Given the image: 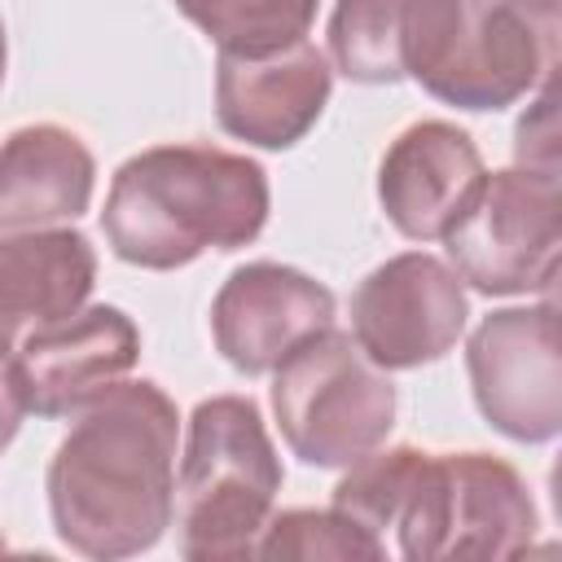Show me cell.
<instances>
[{"label": "cell", "mask_w": 562, "mask_h": 562, "mask_svg": "<svg viewBox=\"0 0 562 562\" xmlns=\"http://www.w3.org/2000/svg\"><path fill=\"white\" fill-rule=\"evenodd\" d=\"M255 558H334V562H382L386 544L342 518L338 509H285L272 514L255 540Z\"/></svg>", "instance_id": "d6986e66"}, {"label": "cell", "mask_w": 562, "mask_h": 562, "mask_svg": "<svg viewBox=\"0 0 562 562\" xmlns=\"http://www.w3.org/2000/svg\"><path fill=\"white\" fill-rule=\"evenodd\" d=\"M329 88V57L312 40H294L272 53L215 57V119L233 140L259 149L299 145L316 127Z\"/></svg>", "instance_id": "7c38bea8"}, {"label": "cell", "mask_w": 562, "mask_h": 562, "mask_svg": "<svg viewBox=\"0 0 562 562\" xmlns=\"http://www.w3.org/2000/svg\"><path fill=\"white\" fill-rule=\"evenodd\" d=\"M334 294L325 281L290 263H241L211 303L215 351L246 378L272 373L294 347L334 325Z\"/></svg>", "instance_id": "8fae6325"}, {"label": "cell", "mask_w": 562, "mask_h": 562, "mask_svg": "<svg viewBox=\"0 0 562 562\" xmlns=\"http://www.w3.org/2000/svg\"><path fill=\"white\" fill-rule=\"evenodd\" d=\"M97 184L92 149L57 123H31L0 145V233L57 228L88 211Z\"/></svg>", "instance_id": "9a60e30c"}, {"label": "cell", "mask_w": 562, "mask_h": 562, "mask_svg": "<svg viewBox=\"0 0 562 562\" xmlns=\"http://www.w3.org/2000/svg\"><path fill=\"white\" fill-rule=\"evenodd\" d=\"M558 61V0H457L417 83L457 110H505Z\"/></svg>", "instance_id": "8992f818"}, {"label": "cell", "mask_w": 562, "mask_h": 562, "mask_svg": "<svg viewBox=\"0 0 562 562\" xmlns=\"http://www.w3.org/2000/svg\"><path fill=\"white\" fill-rule=\"evenodd\" d=\"M22 417H26V408H22V395L13 382V347L0 342V452L13 443Z\"/></svg>", "instance_id": "44dd1931"}, {"label": "cell", "mask_w": 562, "mask_h": 562, "mask_svg": "<svg viewBox=\"0 0 562 562\" xmlns=\"http://www.w3.org/2000/svg\"><path fill=\"white\" fill-rule=\"evenodd\" d=\"M281 457L250 395H211L189 413L176 465V527L189 562L255 558L281 492Z\"/></svg>", "instance_id": "3957f363"}, {"label": "cell", "mask_w": 562, "mask_h": 562, "mask_svg": "<svg viewBox=\"0 0 562 562\" xmlns=\"http://www.w3.org/2000/svg\"><path fill=\"white\" fill-rule=\"evenodd\" d=\"M4 61H9V40H4V22H0V83H4Z\"/></svg>", "instance_id": "7402d4cb"}, {"label": "cell", "mask_w": 562, "mask_h": 562, "mask_svg": "<svg viewBox=\"0 0 562 562\" xmlns=\"http://www.w3.org/2000/svg\"><path fill=\"white\" fill-rule=\"evenodd\" d=\"M268 171L215 145H154L132 154L105 193L110 250L149 272H171L206 250H241L268 224Z\"/></svg>", "instance_id": "7a4b0ae2"}, {"label": "cell", "mask_w": 562, "mask_h": 562, "mask_svg": "<svg viewBox=\"0 0 562 562\" xmlns=\"http://www.w3.org/2000/svg\"><path fill=\"white\" fill-rule=\"evenodd\" d=\"M140 360V329L123 307L83 303L13 347V382L35 417H75L83 404L119 386Z\"/></svg>", "instance_id": "30bf717a"}, {"label": "cell", "mask_w": 562, "mask_h": 562, "mask_svg": "<svg viewBox=\"0 0 562 562\" xmlns=\"http://www.w3.org/2000/svg\"><path fill=\"white\" fill-rule=\"evenodd\" d=\"M457 0H338L329 13V57L356 83L417 79Z\"/></svg>", "instance_id": "2e32d148"}, {"label": "cell", "mask_w": 562, "mask_h": 562, "mask_svg": "<svg viewBox=\"0 0 562 562\" xmlns=\"http://www.w3.org/2000/svg\"><path fill=\"white\" fill-rule=\"evenodd\" d=\"M483 154L448 119L404 127L378 167V202L408 241H435L465 211L483 180Z\"/></svg>", "instance_id": "4fadbf2b"}, {"label": "cell", "mask_w": 562, "mask_h": 562, "mask_svg": "<svg viewBox=\"0 0 562 562\" xmlns=\"http://www.w3.org/2000/svg\"><path fill=\"white\" fill-rule=\"evenodd\" d=\"M321 0H176L220 53H272L307 40Z\"/></svg>", "instance_id": "e0dca14e"}, {"label": "cell", "mask_w": 562, "mask_h": 562, "mask_svg": "<svg viewBox=\"0 0 562 562\" xmlns=\"http://www.w3.org/2000/svg\"><path fill=\"white\" fill-rule=\"evenodd\" d=\"M439 241L452 272L479 294H549L562 255L558 171L505 167L483 176Z\"/></svg>", "instance_id": "52a82bcc"}, {"label": "cell", "mask_w": 562, "mask_h": 562, "mask_svg": "<svg viewBox=\"0 0 562 562\" xmlns=\"http://www.w3.org/2000/svg\"><path fill=\"white\" fill-rule=\"evenodd\" d=\"M422 465H426L422 448H413V443L382 448L378 443L373 452H364L360 461L347 465V474L338 479V487L329 496V509H338L342 518H351L356 527H364L369 536H378L386 544V531H395Z\"/></svg>", "instance_id": "ac0fdd59"}, {"label": "cell", "mask_w": 562, "mask_h": 562, "mask_svg": "<svg viewBox=\"0 0 562 562\" xmlns=\"http://www.w3.org/2000/svg\"><path fill=\"white\" fill-rule=\"evenodd\" d=\"M514 154H518V167H536V171H558V119H553V97H549V83L540 88L536 105H527V114L518 119V132H514Z\"/></svg>", "instance_id": "ffe728a7"}, {"label": "cell", "mask_w": 562, "mask_h": 562, "mask_svg": "<svg viewBox=\"0 0 562 562\" xmlns=\"http://www.w3.org/2000/svg\"><path fill=\"white\" fill-rule=\"evenodd\" d=\"M176 400L149 378L83 404L44 479L57 540L101 562L154 549L176 514Z\"/></svg>", "instance_id": "6da1fadb"}, {"label": "cell", "mask_w": 562, "mask_h": 562, "mask_svg": "<svg viewBox=\"0 0 562 562\" xmlns=\"http://www.w3.org/2000/svg\"><path fill=\"white\" fill-rule=\"evenodd\" d=\"M0 553H4V536H0Z\"/></svg>", "instance_id": "603a6c76"}, {"label": "cell", "mask_w": 562, "mask_h": 562, "mask_svg": "<svg viewBox=\"0 0 562 562\" xmlns=\"http://www.w3.org/2000/svg\"><path fill=\"white\" fill-rule=\"evenodd\" d=\"M474 404L514 443H549L562 430V347L553 303L487 312L465 342Z\"/></svg>", "instance_id": "ba28073f"}, {"label": "cell", "mask_w": 562, "mask_h": 562, "mask_svg": "<svg viewBox=\"0 0 562 562\" xmlns=\"http://www.w3.org/2000/svg\"><path fill=\"white\" fill-rule=\"evenodd\" d=\"M97 285V250L70 228L0 233V342L18 347L22 334L70 316Z\"/></svg>", "instance_id": "5bb4252c"}, {"label": "cell", "mask_w": 562, "mask_h": 562, "mask_svg": "<svg viewBox=\"0 0 562 562\" xmlns=\"http://www.w3.org/2000/svg\"><path fill=\"white\" fill-rule=\"evenodd\" d=\"M285 448L316 470H347L395 426V382L342 329H321L272 369Z\"/></svg>", "instance_id": "277c9868"}, {"label": "cell", "mask_w": 562, "mask_h": 562, "mask_svg": "<svg viewBox=\"0 0 562 562\" xmlns=\"http://www.w3.org/2000/svg\"><path fill=\"white\" fill-rule=\"evenodd\" d=\"M536 527L531 487L509 461L492 452H426L395 536L408 562L514 558L531 549Z\"/></svg>", "instance_id": "5b68a950"}, {"label": "cell", "mask_w": 562, "mask_h": 562, "mask_svg": "<svg viewBox=\"0 0 562 562\" xmlns=\"http://www.w3.org/2000/svg\"><path fill=\"white\" fill-rule=\"evenodd\" d=\"M465 281L426 250L378 263L351 294V338L386 373L443 360L465 334Z\"/></svg>", "instance_id": "9c48e42d"}]
</instances>
